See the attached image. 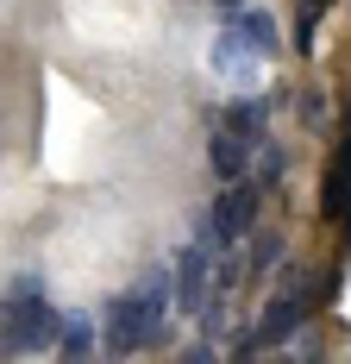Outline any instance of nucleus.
<instances>
[{
  "label": "nucleus",
  "instance_id": "nucleus-6",
  "mask_svg": "<svg viewBox=\"0 0 351 364\" xmlns=\"http://www.w3.org/2000/svg\"><path fill=\"white\" fill-rule=\"evenodd\" d=\"M295 321H301V308H295V295L282 289L270 308H264V327H257V346H282L288 333H295Z\"/></svg>",
  "mask_w": 351,
  "mask_h": 364
},
{
  "label": "nucleus",
  "instance_id": "nucleus-5",
  "mask_svg": "<svg viewBox=\"0 0 351 364\" xmlns=\"http://www.w3.org/2000/svg\"><path fill=\"white\" fill-rule=\"evenodd\" d=\"M326 214L333 220L351 214V145L333 151V170H326Z\"/></svg>",
  "mask_w": 351,
  "mask_h": 364
},
{
  "label": "nucleus",
  "instance_id": "nucleus-9",
  "mask_svg": "<svg viewBox=\"0 0 351 364\" xmlns=\"http://www.w3.org/2000/svg\"><path fill=\"white\" fill-rule=\"evenodd\" d=\"M232 32L245 38L257 57H270V50H276V32H270V19H264V13H239V19H232Z\"/></svg>",
  "mask_w": 351,
  "mask_h": 364
},
{
  "label": "nucleus",
  "instance_id": "nucleus-12",
  "mask_svg": "<svg viewBox=\"0 0 351 364\" xmlns=\"http://www.w3.org/2000/svg\"><path fill=\"white\" fill-rule=\"evenodd\" d=\"M0 352H19V333H13V308L0 301Z\"/></svg>",
  "mask_w": 351,
  "mask_h": 364
},
{
  "label": "nucleus",
  "instance_id": "nucleus-3",
  "mask_svg": "<svg viewBox=\"0 0 351 364\" xmlns=\"http://www.w3.org/2000/svg\"><path fill=\"white\" fill-rule=\"evenodd\" d=\"M207 220H213V239H226V245H232V239H245L251 220H257V188H251V182H226V195L213 201Z\"/></svg>",
  "mask_w": 351,
  "mask_h": 364
},
{
  "label": "nucleus",
  "instance_id": "nucleus-11",
  "mask_svg": "<svg viewBox=\"0 0 351 364\" xmlns=\"http://www.w3.org/2000/svg\"><path fill=\"white\" fill-rule=\"evenodd\" d=\"M57 346H63L70 358H88V352H94V327H88V321H63V339H57Z\"/></svg>",
  "mask_w": 351,
  "mask_h": 364
},
{
  "label": "nucleus",
  "instance_id": "nucleus-13",
  "mask_svg": "<svg viewBox=\"0 0 351 364\" xmlns=\"http://www.w3.org/2000/svg\"><path fill=\"white\" fill-rule=\"evenodd\" d=\"M220 6H239V0H220Z\"/></svg>",
  "mask_w": 351,
  "mask_h": 364
},
{
  "label": "nucleus",
  "instance_id": "nucleus-2",
  "mask_svg": "<svg viewBox=\"0 0 351 364\" xmlns=\"http://www.w3.org/2000/svg\"><path fill=\"white\" fill-rule=\"evenodd\" d=\"M6 308H13V333H19V352H32V346H57V339H63V321L50 314V301H38V295H13Z\"/></svg>",
  "mask_w": 351,
  "mask_h": 364
},
{
  "label": "nucleus",
  "instance_id": "nucleus-1",
  "mask_svg": "<svg viewBox=\"0 0 351 364\" xmlns=\"http://www.w3.org/2000/svg\"><path fill=\"white\" fill-rule=\"evenodd\" d=\"M157 321H163V301L126 289L113 308H107V346H113V352H132V346H144V339H157Z\"/></svg>",
  "mask_w": 351,
  "mask_h": 364
},
{
  "label": "nucleus",
  "instance_id": "nucleus-10",
  "mask_svg": "<svg viewBox=\"0 0 351 364\" xmlns=\"http://www.w3.org/2000/svg\"><path fill=\"white\" fill-rule=\"evenodd\" d=\"M226 132H239V139H264V101H232V113H226Z\"/></svg>",
  "mask_w": 351,
  "mask_h": 364
},
{
  "label": "nucleus",
  "instance_id": "nucleus-7",
  "mask_svg": "<svg viewBox=\"0 0 351 364\" xmlns=\"http://www.w3.org/2000/svg\"><path fill=\"white\" fill-rule=\"evenodd\" d=\"M213 70L232 75V82H251V75H257V70H251V44L239 32H226L220 44H213Z\"/></svg>",
  "mask_w": 351,
  "mask_h": 364
},
{
  "label": "nucleus",
  "instance_id": "nucleus-4",
  "mask_svg": "<svg viewBox=\"0 0 351 364\" xmlns=\"http://www.w3.org/2000/svg\"><path fill=\"white\" fill-rule=\"evenodd\" d=\"M207 245L213 239L195 232V245L176 257V308L182 314H201V301H207Z\"/></svg>",
  "mask_w": 351,
  "mask_h": 364
},
{
  "label": "nucleus",
  "instance_id": "nucleus-8",
  "mask_svg": "<svg viewBox=\"0 0 351 364\" xmlns=\"http://www.w3.org/2000/svg\"><path fill=\"white\" fill-rule=\"evenodd\" d=\"M245 164H251V139H239V132H220V139H213V170L226 182L245 176Z\"/></svg>",
  "mask_w": 351,
  "mask_h": 364
}]
</instances>
